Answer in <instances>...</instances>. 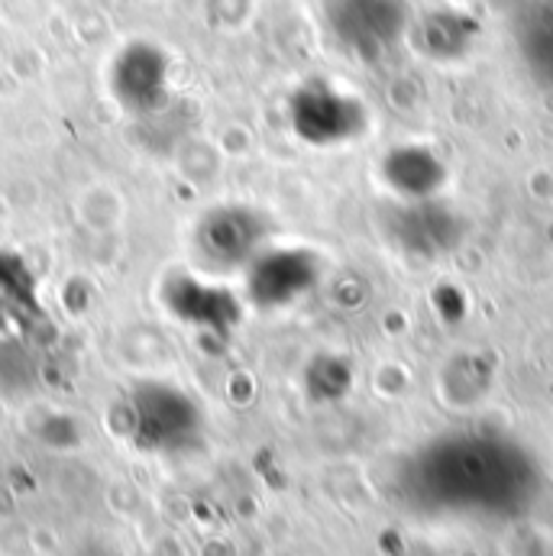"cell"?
Returning a JSON list of instances; mask_svg holds the SVG:
<instances>
[{
  "instance_id": "6da1fadb",
  "label": "cell",
  "mask_w": 553,
  "mask_h": 556,
  "mask_svg": "<svg viewBox=\"0 0 553 556\" xmlns=\"http://www.w3.org/2000/svg\"><path fill=\"white\" fill-rule=\"evenodd\" d=\"M124 437L142 453H185L204 433L201 405L178 386L168 382H139L117 405Z\"/></svg>"
},
{
  "instance_id": "7a4b0ae2",
  "label": "cell",
  "mask_w": 553,
  "mask_h": 556,
  "mask_svg": "<svg viewBox=\"0 0 553 556\" xmlns=\"http://www.w3.org/2000/svg\"><path fill=\"white\" fill-rule=\"evenodd\" d=\"M334 36L360 59L386 55L405 29L402 0H327Z\"/></svg>"
},
{
  "instance_id": "3957f363",
  "label": "cell",
  "mask_w": 553,
  "mask_h": 556,
  "mask_svg": "<svg viewBox=\"0 0 553 556\" xmlns=\"http://www.w3.org/2000/svg\"><path fill=\"white\" fill-rule=\"evenodd\" d=\"M363 108L356 98L337 91L327 81H311L291 98V127L314 146H334L363 130Z\"/></svg>"
},
{
  "instance_id": "277c9868",
  "label": "cell",
  "mask_w": 553,
  "mask_h": 556,
  "mask_svg": "<svg viewBox=\"0 0 553 556\" xmlns=\"http://www.w3.org/2000/svg\"><path fill=\"white\" fill-rule=\"evenodd\" d=\"M168 314L201 333H227L240 324V301L221 281L201 276H172L162 285Z\"/></svg>"
},
{
  "instance_id": "5b68a950",
  "label": "cell",
  "mask_w": 553,
  "mask_h": 556,
  "mask_svg": "<svg viewBox=\"0 0 553 556\" xmlns=\"http://www.w3.org/2000/svg\"><path fill=\"white\" fill-rule=\"evenodd\" d=\"M198 253L217 273L250 266L263 253L260 217L243 207L211 211L198 227Z\"/></svg>"
},
{
  "instance_id": "8992f818",
  "label": "cell",
  "mask_w": 553,
  "mask_h": 556,
  "mask_svg": "<svg viewBox=\"0 0 553 556\" xmlns=\"http://www.w3.org/2000/svg\"><path fill=\"white\" fill-rule=\"evenodd\" d=\"M311 281H314L311 260L304 253H294V250L260 253L247 266L250 298L256 304H263V307H285V304H291L298 294L307 291Z\"/></svg>"
},
{
  "instance_id": "52a82bcc",
  "label": "cell",
  "mask_w": 553,
  "mask_h": 556,
  "mask_svg": "<svg viewBox=\"0 0 553 556\" xmlns=\"http://www.w3.org/2000/svg\"><path fill=\"white\" fill-rule=\"evenodd\" d=\"M114 94L127 111H152L165 101V59L152 46H130L111 75Z\"/></svg>"
},
{
  "instance_id": "ba28073f",
  "label": "cell",
  "mask_w": 553,
  "mask_h": 556,
  "mask_svg": "<svg viewBox=\"0 0 553 556\" xmlns=\"http://www.w3.org/2000/svg\"><path fill=\"white\" fill-rule=\"evenodd\" d=\"M36 317L39 298L26 263L16 253L0 250V333H26Z\"/></svg>"
},
{
  "instance_id": "9c48e42d",
  "label": "cell",
  "mask_w": 553,
  "mask_h": 556,
  "mask_svg": "<svg viewBox=\"0 0 553 556\" xmlns=\"http://www.w3.org/2000/svg\"><path fill=\"white\" fill-rule=\"evenodd\" d=\"M518 42L528 68L553 88V0L531 7L518 26Z\"/></svg>"
},
{
  "instance_id": "30bf717a",
  "label": "cell",
  "mask_w": 553,
  "mask_h": 556,
  "mask_svg": "<svg viewBox=\"0 0 553 556\" xmlns=\"http://www.w3.org/2000/svg\"><path fill=\"white\" fill-rule=\"evenodd\" d=\"M476 36V23L460 16V13H433L424 29H420V39H424V49L437 52V55H456L469 46V39Z\"/></svg>"
},
{
  "instance_id": "8fae6325",
  "label": "cell",
  "mask_w": 553,
  "mask_h": 556,
  "mask_svg": "<svg viewBox=\"0 0 553 556\" xmlns=\"http://www.w3.org/2000/svg\"><path fill=\"white\" fill-rule=\"evenodd\" d=\"M389 178L409 191H430V185L440 178V165L427 149H399L389 159Z\"/></svg>"
}]
</instances>
